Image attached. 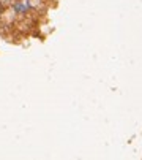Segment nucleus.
Here are the masks:
<instances>
[{
    "label": "nucleus",
    "instance_id": "f257e3e1",
    "mask_svg": "<svg viewBox=\"0 0 142 160\" xmlns=\"http://www.w3.org/2000/svg\"><path fill=\"white\" fill-rule=\"evenodd\" d=\"M13 8H14L16 14H26L30 10V3L29 2H17V3H14Z\"/></svg>",
    "mask_w": 142,
    "mask_h": 160
}]
</instances>
